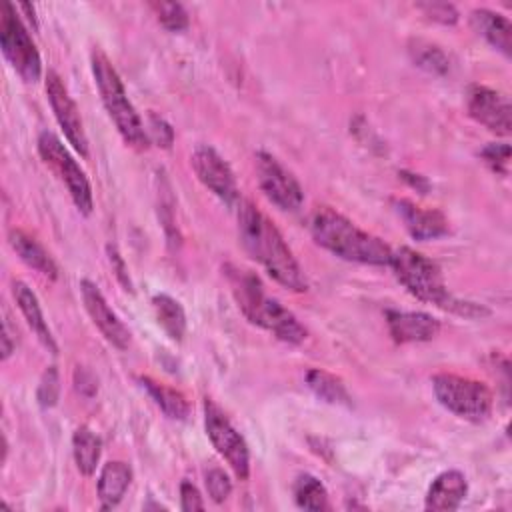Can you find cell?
Here are the masks:
<instances>
[{
	"label": "cell",
	"mask_w": 512,
	"mask_h": 512,
	"mask_svg": "<svg viewBox=\"0 0 512 512\" xmlns=\"http://www.w3.org/2000/svg\"><path fill=\"white\" fill-rule=\"evenodd\" d=\"M238 232L244 250L258 260L264 270L280 286L292 292H306L308 282L292 250L284 242L274 222L260 212L250 200H244L238 210Z\"/></svg>",
	"instance_id": "6da1fadb"
},
{
	"label": "cell",
	"mask_w": 512,
	"mask_h": 512,
	"mask_svg": "<svg viewBox=\"0 0 512 512\" xmlns=\"http://www.w3.org/2000/svg\"><path fill=\"white\" fill-rule=\"evenodd\" d=\"M310 232L316 244L326 248L338 258L374 266H388L392 250L390 246L360 230L346 216L330 206H316L310 214Z\"/></svg>",
	"instance_id": "7a4b0ae2"
},
{
	"label": "cell",
	"mask_w": 512,
	"mask_h": 512,
	"mask_svg": "<svg viewBox=\"0 0 512 512\" xmlns=\"http://www.w3.org/2000/svg\"><path fill=\"white\" fill-rule=\"evenodd\" d=\"M226 276L242 314L252 324L268 330L288 344H300L306 340V328L288 308L264 292V286L254 272L238 266H226Z\"/></svg>",
	"instance_id": "3957f363"
},
{
	"label": "cell",
	"mask_w": 512,
	"mask_h": 512,
	"mask_svg": "<svg viewBox=\"0 0 512 512\" xmlns=\"http://www.w3.org/2000/svg\"><path fill=\"white\" fill-rule=\"evenodd\" d=\"M388 266H392L394 276L400 280V284L422 302H428L464 316L486 314L482 306L456 300L448 292L438 264L408 246H400L398 250H394Z\"/></svg>",
	"instance_id": "277c9868"
},
{
	"label": "cell",
	"mask_w": 512,
	"mask_h": 512,
	"mask_svg": "<svg viewBox=\"0 0 512 512\" xmlns=\"http://www.w3.org/2000/svg\"><path fill=\"white\" fill-rule=\"evenodd\" d=\"M90 58H92L90 60L92 74H94L102 104H104L108 116L112 118L116 130L120 132L122 140L136 150H146L150 146L146 128H144L136 108L128 100L124 84H122L116 68L112 66V62L100 48H94Z\"/></svg>",
	"instance_id": "5b68a950"
},
{
	"label": "cell",
	"mask_w": 512,
	"mask_h": 512,
	"mask_svg": "<svg viewBox=\"0 0 512 512\" xmlns=\"http://www.w3.org/2000/svg\"><path fill=\"white\" fill-rule=\"evenodd\" d=\"M432 388L436 400L458 418L480 422L492 412V392L484 382L442 372L432 378Z\"/></svg>",
	"instance_id": "8992f818"
},
{
	"label": "cell",
	"mask_w": 512,
	"mask_h": 512,
	"mask_svg": "<svg viewBox=\"0 0 512 512\" xmlns=\"http://www.w3.org/2000/svg\"><path fill=\"white\" fill-rule=\"evenodd\" d=\"M0 46L10 66L26 82H38L42 76V60L26 26L22 24L16 6L6 2L0 12Z\"/></svg>",
	"instance_id": "52a82bcc"
},
{
	"label": "cell",
	"mask_w": 512,
	"mask_h": 512,
	"mask_svg": "<svg viewBox=\"0 0 512 512\" xmlns=\"http://www.w3.org/2000/svg\"><path fill=\"white\" fill-rule=\"evenodd\" d=\"M38 152H40L42 160L62 178L76 208L88 216L94 208L90 182H88L84 170L72 158V154L64 148L60 138L52 132H42L38 136Z\"/></svg>",
	"instance_id": "ba28073f"
},
{
	"label": "cell",
	"mask_w": 512,
	"mask_h": 512,
	"mask_svg": "<svg viewBox=\"0 0 512 512\" xmlns=\"http://www.w3.org/2000/svg\"><path fill=\"white\" fill-rule=\"evenodd\" d=\"M204 426L216 452L226 460V464L240 480H246L250 476L248 446L240 432L230 424L226 414L208 398L204 400Z\"/></svg>",
	"instance_id": "9c48e42d"
},
{
	"label": "cell",
	"mask_w": 512,
	"mask_h": 512,
	"mask_svg": "<svg viewBox=\"0 0 512 512\" xmlns=\"http://www.w3.org/2000/svg\"><path fill=\"white\" fill-rule=\"evenodd\" d=\"M256 174L264 196L282 210H298L304 192L298 180L268 152L256 154Z\"/></svg>",
	"instance_id": "30bf717a"
},
{
	"label": "cell",
	"mask_w": 512,
	"mask_h": 512,
	"mask_svg": "<svg viewBox=\"0 0 512 512\" xmlns=\"http://www.w3.org/2000/svg\"><path fill=\"white\" fill-rule=\"evenodd\" d=\"M46 96H48V102L52 106V112L62 128L64 136L68 138L72 148L82 158H86L88 156V138L84 132V124H82L78 106L72 100L68 88L64 86V82L60 80V76L56 72L46 74Z\"/></svg>",
	"instance_id": "8fae6325"
},
{
	"label": "cell",
	"mask_w": 512,
	"mask_h": 512,
	"mask_svg": "<svg viewBox=\"0 0 512 512\" xmlns=\"http://www.w3.org/2000/svg\"><path fill=\"white\" fill-rule=\"evenodd\" d=\"M190 162L198 180L224 204L230 206L238 200V186H236L234 172L230 170L228 162L212 146H206V144L196 146L190 156Z\"/></svg>",
	"instance_id": "7c38bea8"
},
{
	"label": "cell",
	"mask_w": 512,
	"mask_h": 512,
	"mask_svg": "<svg viewBox=\"0 0 512 512\" xmlns=\"http://www.w3.org/2000/svg\"><path fill=\"white\" fill-rule=\"evenodd\" d=\"M468 114L494 134L508 136L512 132V108L508 96L488 86H470L466 98Z\"/></svg>",
	"instance_id": "4fadbf2b"
},
{
	"label": "cell",
	"mask_w": 512,
	"mask_h": 512,
	"mask_svg": "<svg viewBox=\"0 0 512 512\" xmlns=\"http://www.w3.org/2000/svg\"><path fill=\"white\" fill-rule=\"evenodd\" d=\"M80 292H82V302L86 306V312L92 318L94 326L102 332V336L112 346H116L118 350H126L130 344V332L122 324V320L116 316V312L108 306L100 288L90 280H82Z\"/></svg>",
	"instance_id": "5bb4252c"
},
{
	"label": "cell",
	"mask_w": 512,
	"mask_h": 512,
	"mask_svg": "<svg viewBox=\"0 0 512 512\" xmlns=\"http://www.w3.org/2000/svg\"><path fill=\"white\" fill-rule=\"evenodd\" d=\"M394 208L400 214L406 230L416 240H432L446 236L450 226L446 216L434 208H422L406 198L394 200Z\"/></svg>",
	"instance_id": "9a60e30c"
},
{
	"label": "cell",
	"mask_w": 512,
	"mask_h": 512,
	"mask_svg": "<svg viewBox=\"0 0 512 512\" xmlns=\"http://www.w3.org/2000/svg\"><path fill=\"white\" fill-rule=\"evenodd\" d=\"M388 330L394 342L410 344V342H428L440 332V322L426 312H402L388 310L386 312Z\"/></svg>",
	"instance_id": "2e32d148"
},
{
	"label": "cell",
	"mask_w": 512,
	"mask_h": 512,
	"mask_svg": "<svg viewBox=\"0 0 512 512\" xmlns=\"http://www.w3.org/2000/svg\"><path fill=\"white\" fill-rule=\"evenodd\" d=\"M468 484L460 470H446L438 474L426 494V510H456L466 498Z\"/></svg>",
	"instance_id": "e0dca14e"
},
{
	"label": "cell",
	"mask_w": 512,
	"mask_h": 512,
	"mask_svg": "<svg viewBox=\"0 0 512 512\" xmlns=\"http://www.w3.org/2000/svg\"><path fill=\"white\" fill-rule=\"evenodd\" d=\"M12 294H14V300L24 316V320L28 322V326L32 328V332L38 336V340L52 352L56 354L58 352V346L54 342V336L44 320V314H42V308H40V302L36 298V294L28 288V284L16 280L12 284Z\"/></svg>",
	"instance_id": "ac0fdd59"
},
{
	"label": "cell",
	"mask_w": 512,
	"mask_h": 512,
	"mask_svg": "<svg viewBox=\"0 0 512 512\" xmlns=\"http://www.w3.org/2000/svg\"><path fill=\"white\" fill-rule=\"evenodd\" d=\"M8 242L12 246V250L18 254V258L28 264L30 268H34L36 272L48 276V278H58V266L56 262L52 260V256L44 250V246L34 238L30 236L28 232L24 230H10L8 234Z\"/></svg>",
	"instance_id": "d6986e66"
},
{
	"label": "cell",
	"mask_w": 512,
	"mask_h": 512,
	"mask_svg": "<svg viewBox=\"0 0 512 512\" xmlns=\"http://www.w3.org/2000/svg\"><path fill=\"white\" fill-rule=\"evenodd\" d=\"M132 482V468L122 460H112L104 464L98 476V500L102 510L118 506Z\"/></svg>",
	"instance_id": "ffe728a7"
},
{
	"label": "cell",
	"mask_w": 512,
	"mask_h": 512,
	"mask_svg": "<svg viewBox=\"0 0 512 512\" xmlns=\"http://www.w3.org/2000/svg\"><path fill=\"white\" fill-rule=\"evenodd\" d=\"M470 22L478 34H482L494 48L504 56L512 52V24L502 14H496L486 8H476L470 14Z\"/></svg>",
	"instance_id": "44dd1931"
},
{
	"label": "cell",
	"mask_w": 512,
	"mask_h": 512,
	"mask_svg": "<svg viewBox=\"0 0 512 512\" xmlns=\"http://www.w3.org/2000/svg\"><path fill=\"white\" fill-rule=\"evenodd\" d=\"M142 388L152 396V400L158 404V408L172 420H184L190 412V404L186 400V396L162 382H156L148 376L140 378Z\"/></svg>",
	"instance_id": "7402d4cb"
},
{
	"label": "cell",
	"mask_w": 512,
	"mask_h": 512,
	"mask_svg": "<svg viewBox=\"0 0 512 512\" xmlns=\"http://www.w3.org/2000/svg\"><path fill=\"white\" fill-rule=\"evenodd\" d=\"M306 384L320 400H324L328 404H336V406H350L352 404V398H350L344 382L338 376H334L326 370L310 368L306 372Z\"/></svg>",
	"instance_id": "603a6c76"
},
{
	"label": "cell",
	"mask_w": 512,
	"mask_h": 512,
	"mask_svg": "<svg viewBox=\"0 0 512 512\" xmlns=\"http://www.w3.org/2000/svg\"><path fill=\"white\" fill-rule=\"evenodd\" d=\"M72 454L78 470L84 476H92L102 454V442L88 426H80L72 436Z\"/></svg>",
	"instance_id": "cb8c5ba5"
},
{
	"label": "cell",
	"mask_w": 512,
	"mask_h": 512,
	"mask_svg": "<svg viewBox=\"0 0 512 512\" xmlns=\"http://www.w3.org/2000/svg\"><path fill=\"white\" fill-rule=\"evenodd\" d=\"M152 308L158 324L172 340H182L186 334V314L178 300L168 294H156L152 298Z\"/></svg>",
	"instance_id": "d4e9b609"
},
{
	"label": "cell",
	"mask_w": 512,
	"mask_h": 512,
	"mask_svg": "<svg viewBox=\"0 0 512 512\" xmlns=\"http://www.w3.org/2000/svg\"><path fill=\"white\" fill-rule=\"evenodd\" d=\"M294 500L300 508L304 510H328L330 502H328V492L324 488V484L314 478L312 474H302L296 478L294 482Z\"/></svg>",
	"instance_id": "484cf974"
},
{
	"label": "cell",
	"mask_w": 512,
	"mask_h": 512,
	"mask_svg": "<svg viewBox=\"0 0 512 512\" xmlns=\"http://www.w3.org/2000/svg\"><path fill=\"white\" fill-rule=\"evenodd\" d=\"M410 56L416 62V66L434 72V74H446L450 68V60L444 54L442 48L436 44H430L426 40H412L410 42Z\"/></svg>",
	"instance_id": "4316f807"
},
{
	"label": "cell",
	"mask_w": 512,
	"mask_h": 512,
	"mask_svg": "<svg viewBox=\"0 0 512 512\" xmlns=\"http://www.w3.org/2000/svg\"><path fill=\"white\" fill-rule=\"evenodd\" d=\"M158 22L170 30V32H180L188 28V14L182 4L178 2H152L150 4Z\"/></svg>",
	"instance_id": "83f0119b"
},
{
	"label": "cell",
	"mask_w": 512,
	"mask_h": 512,
	"mask_svg": "<svg viewBox=\"0 0 512 512\" xmlns=\"http://www.w3.org/2000/svg\"><path fill=\"white\" fill-rule=\"evenodd\" d=\"M58 394H60V374H58V368L56 366H48L42 372V378H40V384H38V392H36L38 404L42 408H52L58 402Z\"/></svg>",
	"instance_id": "f1b7e54d"
},
{
	"label": "cell",
	"mask_w": 512,
	"mask_h": 512,
	"mask_svg": "<svg viewBox=\"0 0 512 512\" xmlns=\"http://www.w3.org/2000/svg\"><path fill=\"white\" fill-rule=\"evenodd\" d=\"M482 160L488 164V168L500 176H508V164H510V146L508 144H488L480 152Z\"/></svg>",
	"instance_id": "f546056e"
},
{
	"label": "cell",
	"mask_w": 512,
	"mask_h": 512,
	"mask_svg": "<svg viewBox=\"0 0 512 512\" xmlns=\"http://www.w3.org/2000/svg\"><path fill=\"white\" fill-rule=\"evenodd\" d=\"M206 490H208V494H210V498L214 500V502H224L228 496H230V492H232V482H230V478H228V474L222 470V468H210V470H206Z\"/></svg>",
	"instance_id": "4dcf8cb0"
},
{
	"label": "cell",
	"mask_w": 512,
	"mask_h": 512,
	"mask_svg": "<svg viewBox=\"0 0 512 512\" xmlns=\"http://www.w3.org/2000/svg\"><path fill=\"white\" fill-rule=\"evenodd\" d=\"M146 134H148L150 144L154 142L156 146H162V148H170L174 142V130L170 128V124L164 118H160L156 114L148 116Z\"/></svg>",
	"instance_id": "1f68e13d"
},
{
	"label": "cell",
	"mask_w": 512,
	"mask_h": 512,
	"mask_svg": "<svg viewBox=\"0 0 512 512\" xmlns=\"http://www.w3.org/2000/svg\"><path fill=\"white\" fill-rule=\"evenodd\" d=\"M418 8L424 10L428 18H432L436 22H442V24H454L458 20L456 8L452 4H446V2H420Z\"/></svg>",
	"instance_id": "d6a6232c"
},
{
	"label": "cell",
	"mask_w": 512,
	"mask_h": 512,
	"mask_svg": "<svg viewBox=\"0 0 512 512\" xmlns=\"http://www.w3.org/2000/svg\"><path fill=\"white\" fill-rule=\"evenodd\" d=\"M180 508H182L184 512L204 510V500H202L198 488H196L192 482H188V480H184V482L180 484Z\"/></svg>",
	"instance_id": "836d02e7"
},
{
	"label": "cell",
	"mask_w": 512,
	"mask_h": 512,
	"mask_svg": "<svg viewBox=\"0 0 512 512\" xmlns=\"http://www.w3.org/2000/svg\"><path fill=\"white\" fill-rule=\"evenodd\" d=\"M74 386H76V390L82 396L92 398L96 394V390H98V380H96V376L88 368L76 366V370H74Z\"/></svg>",
	"instance_id": "e575fe53"
},
{
	"label": "cell",
	"mask_w": 512,
	"mask_h": 512,
	"mask_svg": "<svg viewBox=\"0 0 512 512\" xmlns=\"http://www.w3.org/2000/svg\"><path fill=\"white\" fill-rule=\"evenodd\" d=\"M108 260L112 264V270L116 272V278L120 280V284L126 288V290H132V282H130V276H128V268L120 256V252L116 250V246L108 244Z\"/></svg>",
	"instance_id": "d590c367"
},
{
	"label": "cell",
	"mask_w": 512,
	"mask_h": 512,
	"mask_svg": "<svg viewBox=\"0 0 512 512\" xmlns=\"http://www.w3.org/2000/svg\"><path fill=\"white\" fill-rule=\"evenodd\" d=\"M400 176H402V180H406L410 186H414L418 192H426L428 190V182H426V178L424 176H420V174H412V172H406V170H402L400 172Z\"/></svg>",
	"instance_id": "8d00e7d4"
},
{
	"label": "cell",
	"mask_w": 512,
	"mask_h": 512,
	"mask_svg": "<svg viewBox=\"0 0 512 512\" xmlns=\"http://www.w3.org/2000/svg\"><path fill=\"white\" fill-rule=\"evenodd\" d=\"M16 344H12L10 340V324L8 320L4 322V332H2V360H8V356L14 352Z\"/></svg>",
	"instance_id": "74e56055"
},
{
	"label": "cell",
	"mask_w": 512,
	"mask_h": 512,
	"mask_svg": "<svg viewBox=\"0 0 512 512\" xmlns=\"http://www.w3.org/2000/svg\"><path fill=\"white\" fill-rule=\"evenodd\" d=\"M18 8H20L22 12H26V18H28V20L32 22V26L36 28L38 24H36V16H34V6H32V4H28V2H24V4H20Z\"/></svg>",
	"instance_id": "f35d334b"
}]
</instances>
